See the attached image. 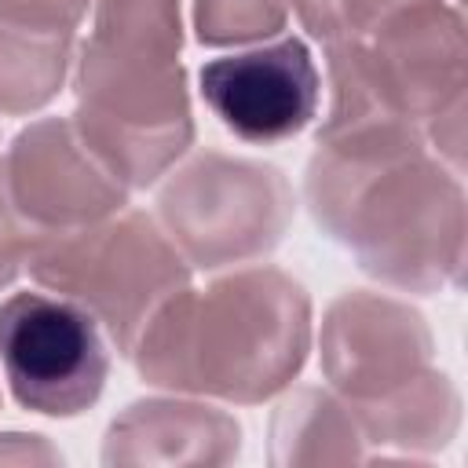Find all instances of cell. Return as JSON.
I'll list each match as a JSON object with an SVG mask.
<instances>
[{"instance_id":"cell-1","label":"cell","mask_w":468,"mask_h":468,"mask_svg":"<svg viewBox=\"0 0 468 468\" xmlns=\"http://www.w3.org/2000/svg\"><path fill=\"white\" fill-rule=\"evenodd\" d=\"M311 351V300L278 267H245L205 289L183 285L132 347L154 388L256 406L292 384Z\"/></svg>"},{"instance_id":"cell-2","label":"cell","mask_w":468,"mask_h":468,"mask_svg":"<svg viewBox=\"0 0 468 468\" xmlns=\"http://www.w3.org/2000/svg\"><path fill=\"white\" fill-rule=\"evenodd\" d=\"M325 238L355 252L358 267L402 292H439L464 267V190L428 146L373 165L311 212Z\"/></svg>"},{"instance_id":"cell-3","label":"cell","mask_w":468,"mask_h":468,"mask_svg":"<svg viewBox=\"0 0 468 468\" xmlns=\"http://www.w3.org/2000/svg\"><path fill=\"white\" fill-rule=\"evenodd\" d=\"M73 128L128 186L157 183L194 143L179 55L88 37L73 69Z\"/></svg>"},{"instance_id":"cell-4","label":"cell","mask_w":468,"mask_h":468,"mask_svg":"<svg viewBox=\"0 0 468 468\" xmlns=\"http://www.w3.org/2000/svg\"><path fill=\"white\" fill-rule=\"evenodd\" d=\"M37 285L80 303L117 355H132L150 314L183 285L190 263L146 212H113L40 241L26 267Z\"/></svg>"},{"instance_id":"cell-5","label":"cell","mask_w":468,"mask_h":468,"mask_svg":"<svg viewBox=\"0 0 468 468\" xmlns=\"http://www.w3.org/2000/svg\"><path fill=\"white\" fill-rule=\"evenodd\" d=\"M292 186L282 168L205 150L157 190V223L190 267L219 271L267 256L289 230Z\"/></svg>"},{"instance_id":"cell-6","label":"cell","mask_w":468,"mask_h":468,"mask_svg":"<svg viewBox=\"0 0 468 468\" xmlns=\"http://www.w3.org/2000/svg\"><path fill=\"white\" fill-rule=\"evenodd\" d=\"M0 369L18 406L77 417L106 388V333L58 292H15L0 303Z\"/></svg>"},{"instance_id":"cell-7","label":"cell","mask_w":468,"mask_h":468,"mask_svg":"<svg viewBox=\"0 0 468 468\" xmlns=\"http://www.w3.org/2000/svg\"><path fill=\"white\" fill-rule=\"evenodd\" d=\"M362 58L384 110L420 132L431 117L464 99V22L461 11L442 0H424L388 15L362 37Z\"/></svg>"},{"instance_id":"cell-8","label":"cell","mask_w":468,"mask_h":468,"mask_svg":"<svg viewBox=\"0 0 468 468\" xmlns=\"http://www.w3.org/2000/svg\"><path fill=\"white\" fill-rule=\"evenodd\" d=\"M431 329L424 314L395 296L340 292L318 333V366L344 402L377 399L431 366Z\"/></svg>"},{"instance_id":"cell-9","label":"cell","mask_w":468,"mask_h":468,"mask_svg":"<svg viewBox=\"0 0 468 468\" xmlns=\"http://www.w3.org/2000/svg\"><path fill=\"white\" fill-rule=\"evenodd\" d=\"M0 165L11 201L44 234L88 227L128 205V186L84 146L69 117L22 128Z\"/></svg>"},{"instance_id":"cell-10","label":"cell","mask_w":468,"mask_h":468,"mask_svg":"<svg viewBox=\"0 0 468 468\" xmlns=\"http://www.w3.org/2000/svg\"><path fill=\"white\" fill-rule=\"evenodd\" d=\"M201 99L245 143H285L303 132L322 99V77L300 37L223 55L201 66Z\"/></svg>"},{"instance_id":"cell-11","label":"cell","mask_w":468,"mask_h":468,"mask_svg":"<svg viewBox=\"0 0 468 468\" xmlns=\"http://www.w3.org/2000/svg\"><path fill=\"white\" fill-rule=\"evenodd\" d=\"M241 424L197 399H139L102 435V464H230Z\"/></svg>"},{"instance_id":"cell-12","label":"cell","mask_w":468,"mask_h":468,"mask_svg":"<svg viewBox=\"0 0 468 468\" xmlns=\"http://www.w3.org/2000/svg\"><path fill=\"white\" fill-rule=\"evenodd\" d=\"M347 410L362 431V442H377L380 450L391 446L402 457L435 453L450 446L461 428V395L453 380L431 366L377 399L347 402Z\"/></svg>"},{"instance_id":"cell-13","label":"cell","mask_w":468,"mask_h":468,"mask_svg":"<svg viewBox=\"0 0 468 468\" xmlns=\"http://www.w3.org/2000/svg\"><path fill=\"white\" fill-rule=\"evenodd\" d=\"M271 464H351L362 461V431L336 391L296 388L271 417Z\"/></svg>"},{"instance_id":"cell-14","label":"cell","mask_w":468,"mask_h":468,"mask_svg":"<svg viewBox=\"0 0 468 468\" xmlns=\"http://www.w3.org/2000/svg\"><path fill=\"white\" fill-rule=\"evenodd\" d=\"M69 58L73 33L0 18V113H33L48 106L66 80Z\"/></svg>"},{"instance_id":"cell-15","label":"cell","mask_w":468,"mask_h":468,"mask_svg":"<svg viewBox=\"0 0 468 468\" xmlns=\"http://www.w3.org/2000/svg\"><path fill=\"white\" fill-rule=\"evenodd\" d=\"M91 37L179 55L183 48L179 0H95Z\"/></svg>"},{"instance_id":"cell-16","label":"cell","mask_w":468,"mask_h":468,"mask_svg":"<svg viewBox=\"0 0 468 468\" xmlns=\"http://www.w3.org/2000/svg\"><path fill=\"white\" fill-rule=\"evenodd\" d=\"M194 29L201 44H249L285 29V0H194Z\"/></svg>"},{"instance_id":"cell-17","label":"cell","mask_w":468,"mask_h":468,"mask_svg":"<svg viewBox=\"0 0 468 468\" xmlns=\"http://www.w3.org/2000/svg\"><path fill=\"white\" fill-rule=\"evenodd\" d=\"M51 238L40 227H33L18 205L11 201L7 179H4V165H0V289H7L33 260V252L40 249V241Z\"/></svg>"},{"instance_id":"cell-18","label":"cell","mask_w":468,"mask_h":468,"mask_svg":"<svg viewBox=\"0 0 468 468\" xmlns=\"http://www.w3.org/2000/svg\"><path fill=\"white\" fill-rule=\"evenodd\" d=\"M91 0H0V18L37 26V29H66L73 33L88 15Z\"/></svg>"},{"instance_id":"cell-19","label":"cell","mask_w":468,"mask_h":468,"mask_svg":"<svg viewBox=\"0 0 468 468\" xmlns=\"http://www.w3.org/2000/svg\"><path fill=\"white\" fill-rule=\"evenodd\" d=\"M285 4H292V11L303 22V29L311 37H318L322 44H333V40L347 37L344 15H340V0H285Z\"/></svg>"},{"instance_id":"cell-20","label":"cell","mask_w":468,"mask_h":468,"mask_svg":"<svg viewBox=\"0 0 468 468\" xmlns=\"http://www.w3.org/2000/svg\"><path fill=\"white\" fill-rule=\"evenodd\" d=\"M413 4H424V0H340V15H344V29L351 37H366L369 29H377L388 15L402 11V7H413Z\"/></svg>"},{"instance_id":"cell-21","label":"cell","mask_w":468,"mask_h":468,"mask_svg":"<svg viewBox=\"0 0 468 468\" xmlns=\"http://www.w3.org/2000/svg\"><path fill=\"white\" fill-rule=\"evenodd\" d=\"M62 453L44 435L4 431L0 435V464H58Z\"/></svg>"}]
</instances>
